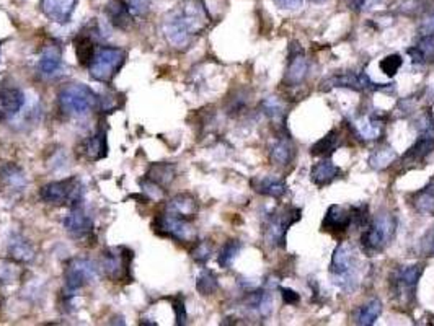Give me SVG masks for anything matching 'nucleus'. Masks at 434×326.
I'll return each instance as SVG.
<instances>
[{
  "label": "nucleus",
  "mask_w": 434,
  "mask_h": 326,
  "mask_svg": "<svg viewBox=\"0 0 434 326\" xmlns=\"http://www.w3.org/2000/svg\"><path fill=\"white\" fill-rule=\"evenodd\" d=\"M108 144H107V134L103 130H98L95 135L82 140L80 145L77 147V152L82 159L87 162H98L107 157Z\"/></svg>",
  "instance_id": "obj_23"
},
{
  "label": "nucleus",
  "mask_w": 434,
  "mask_h": 326,
  "mask_svg": "<svg viewBox=\"0 0 434 326\" xmlns=\"http://www.w3.org/2000/svg\"><path fill=\"white\" fill-rule=\"evenodd\" d=\"M273 2L276 4L279 9H284V10H295V9H299V7H300L304 0H273Z\"/></svg>",
  "instance_id": "obj_47"
},
{
  "label": "nucleus",
  "mask_w": 434,
  "mask_h": 326,
  "mask_svg": "<svg viewBox=\"0 0 434 326\" xmlns=\"http://www.w3.org/2000/svg\"><path fill=\"white\" fill-rule=\"evenodd\" d=\"M392 84L382 85L372 82L369 75L364 72H345L337 74L333 77L327 79L323 82V89H349L354 91H379L386 90Z\"/></svg>",
  "instance_id": "obj_12"
},
{
  "label": "nucleus",
  "mask_w": 434,
  "mask_h": 326,
  "mask_svg": "<svg viewBox=\"0 0 434 326\" xmlns=\"http://www.w3.org/2000/svg\"><path fill=\"white\" fill-rule=\"evenodd\" d=\"M384 123L386 121H384V118L381 116V114H366V116L354 119L349 126L359 139L376 140L382 135Z\"/></svg>",
  "instance_id": "obj_20"
},
{
  "label": "nucleus",
  "mask_w": 434,
  "mask_h": 326,
  "mask_svg": "<svg viewBox=\"0 0 434 326\" xmlns=\"http://www.w3.org/2000/svg\"><path fill=\"white\" fill-rule=\"evenodd\" d=\"M25 105V94L15 86L0 84V108L7 118H12L21 111Z\"/></svg>",
  "instance_id": "obj_27"
},
{
  "label": "nucleus",
  "mask_w": 434,
  "mask_h": 326,
  "mask_svg": "<svg viewBox=\"0 0 434 326\" xmlns=\"http://www.w3.org/2000/svg\"><path fill=\"white\" fill-rule=\"evenodd\" d=\"M423 35H434V12L431 15H428L425 20H423L421 25Z\"/></svg>",
  "instance_id": "obj_48"
},
{
  "label": "nucleus",
  "mask_w": 434,
  "mask_h": 326,
  "mask_svg": "<svg viewBox=\"0 0 434 326\" xmlns=\"http://www.w3.org/2000/svg\"><path fill=\"white\" fill-rule=\"evenodd\" d=\"M40 198L53 206L75 208V206H80V201L84 198V186H82L79 178L70 176L60 179V181L45 184L40 191Z\"/></svg>",
  "instance_id": "obj_8"
},
{
  "label": "nucleus",
  "mask_w": 434,
  "mask_h": 326,
  "mask_svg": "<svg viewBox=\"0 0 434 326\" xmlns=\"http://www.w3.org/2000/svg\"><path fill=\"white\" fill-rule=\"evenodd\" d=\"M307 75H309V61H307L304 49L298 41H293L289 45V61L284 74V85L299 86L304 84Z\"/></svg>",
  "instance_id": "obj_13"
},
{
  "label": "nucleus",
  "mask_w": 434,
  "mask_h": 326,
  "mask_svg": "<svg viewBox=\"0 0 434 326\" xmlns=\"http://www.w3.org/2000/svg\"><path fill=\"white\" fill-rule=\"evenodd\" d=\"M126 51L123 47L116 46H100L95 49L89 67V74L93 80L100 82V84H112L113 79L116 77L118 72L123 69L126 62Z\"/></svg>",
  "instance_id": "obj_5"
},
{
  "label": "nucleus",
  "mask_w": 434,
  "mask_h": 326,
  "mask_svg": "<svg viewBox=\"0 0 434 326\" xmlns=\"http://www.w3.org/2000/svg\"><path fill=\"white\" fill-rule=\"evenodd\" d=\"M397 160V152L394 150L392 145H384L381 149L374 150L369 157V165L374 168V170H386L387 167L392 165Z\"/></svg>",
  "instance_id": "obj_35"
},
{
  "label": "nucleus",
  "mask_w": 434,
  "mask_h": 326,
  "mask_svg": "<svg viewBox=\"0 0 434 326\" xmlns=\"http://www.w3.org/2000/svg\"><path fill=\"white\" fill-rule=\"evenodd\" d=\"M0 176H2L4 181L7 183L10 188L20 189L26 184L25 173L21 172L20 167L13 165V163H7V165H4L2 168H0Z\"/></svg>",
  "instance_id": "obj_36"
},
{
  "label": "nucleus",
  "mask_w": 434,
  "mask_h": 326,
  "mask_svg": "<svg viewBox=\"0 0 434 326\" xmlns=\"http://www.w3.org/2000/svg\"><path fill=\"white\" fill-rule=\"evenodd\" d=\"M406 201H408V204L413 208L416 214L434 215V179H431L418 191L410 193Z\"/></svg>",
  "instance_id": "obj_25"
},
{
  "label": "nucleus",
  "mask_w": 434,
  "mask_h": 326,
  "mask_svg": "<svg viewBox=\"0 0 434 326\" xmlns=\"http://www.w3.org/2000/svg\"><path fill=\"white\" fill-rule=\"evenodd\" d=\"M79 0H41V10L54 23L65 25L72 18Z\"/></svg>",
  "instance_id": "obj_21"
},
{
  "label": "nucleus",
  "mask_w": 434,
  "mask_h": 326,
  "mask_svg": "<svg viewBox=\"0 0 434 326\" xmlns=\"http://www.w3.org/2000/svg\"><path fill=\"white\" fill-rule=\"evenodd\" d=\"M312 2H315V4H323V2H327V0H312Z\"/></svg>",
  "instance_id": "obj_49"
},
{
  "label": "nucleus",
  "mask_w": 434,
  "mask_h": 326,
  "mask_svg": "<svg viewBox=\"0 0 434 326\" xmlns=\"http://www.w3.org/2000/svg\"><path fill=\"white\" fill-rule=\"evenodd\" d=\"M340 145H342V130L335 128L325 137H322L310 147V154L314 157H330Z\"/></svg>",
  "instance_id": "obj_32"
},
{
  "label": "nucleus",
  "mask_w": 434,
  "mask_h": 326,
  "mask_svg": "<svg viewBox=\"0 0 434 326\" xmlns=\"http://www.w3.org/2000/svg\"><path fill=\"white\" fill-rule=\"evenodd\" d=\"M420 253L423 257H434V225L420 240Z\"/></svg>",
  "instance_id": "obj_43"
},
{
  "label": "nucleus",
  "mask_w": 434,
  "mask_h": 326,
  "mask_svg": "<svg viewBox=\"0 0 434 326\" xmlns=\"http://www.w3.org/2000/svg\"><path fill=\"white\" fill-rule=\"evenodd\" d=\"M384 0H345L346 7L353 12H364V10H371L379 7Z\"/></svg>",
  "instance_id": "obj_42"
},
{
  "label": "nucleus",
  "mask_w": 434,
  "mask_h": 326,
  "mask_svg": "<svg viewBox=\"0 0 434 326\" xmlns=\"http://www.w3.org/2000/svg\"><path fill=\"white\" fill-rule=\"evenodd\" d=\"M295 159V147L293 144L291 135L286 133L284 135H279L276 144L273 145L270 152V160L273 165L276 167H288Z\"/></svg>",
  "instance_id": "obj_28"
},
{
  "label": "nucleus",
  "mask_w": 434,
  "mask_h": 326,
  "mask_svg": "<svg viewBox=\"0 0 434 326\" xmlns=\"http://www.w3.org/2000/svg\"><path fill=\"white\" fill-rule=\"evenodd\" d=\"M152 0H128V5L134 16H142L149 12Z\"/></svg>",
  "instance_id": "obj_45"
},
{
  "label": "nucleus",
  "mask_w": 434,
  "mask_h": 326,
  "mask_svg": "<svg viewBox=\"0 0 434 326\" xmlns=\"http://www.w3.org/2000/svg\"><path fill=\"white\" fill-rule=\"evenodd\" d=\"M343 176V170L338 165L325 157V159L314 163L310 170V181L318 188H325L333 181H337L338 178Z\"/></svg>",
  "instance_id": "obj_24"
},
{
  "label": "nucleus",
  "mask_w": 434,
  "mask_h": 326,
  "mask_svg": "<svg viewBox=\"0 0 434 326\" xmlns=\"http://www.w3.org/2000/svg\"><path fill=\"white\" fill-rule=\"evenodd\" d=\"M63 224H64L65 230H67L74 238L89 237L90 232L93 230L92 217L87 214V212L82 209L80 206L70 208L69 214L64 217Z\"/></svg>",
  "instance_id": "obj_17"
},
{
  "label": "nucleus",
  "mask_w": 434,
  "mask_h": 326,
  "mask_svg": "<svg viewBox=\"0 0 434 326\" xmlns=\"http://www.w3.org/2000/svg\"><path fill=\"white\" fill-rule=\"evenodd\" d=\"M261 111L266 114L276 126L286 129V108L278 96H268L261 101Z\"/></svg>",
  "instance_id": "obj_34"
},
{
  "label": "nucleus",
  "mask_w": 434,
  "mask_h": 326,
  "mask_svg": "<svg viewBox=\"0 0 434 326\" xmlns=\"http://www.w3.org/2000/svg\"><path fill=\"white\" fill-rule=\"evenodd\" d=\"M175 176H177V167L173 163H152L146 173V179H149L162 189L168 188Z\"/></svg>",
  "instance_id": "obj_29"
},
{
  "label": "nucleus",
  "mask_w": 434,
  "mask_h": 326,
  "mask_svg": "<svg viewBox=\"0 0 434 326\" xmlns=\"http://www.w3.org/2000/svg\"><path fill=\"white\" fill-rule=\"evenodd\" d=\"M211 25V15L205 0H181L163 15L162 33L168 45L186 51Z\"/></svg>",
  "instance_id": "obj_1"
},
{
  "label": "nucleus",
  "mask_w": 434,
  "mask_h": 326,
  "mask_svg": "<svg viewBox=\"0 0 434 326\" xmlns=\"http://www.w3.org/2000/svg\"><path fill=\"white\" fill-rule=\"evenodd\" d=\"M98 36H100V28H98L97 21H92V25L89 23L84 30L79 33V35H77L75 41H74L75 54L82 65L90 64L93 52H95V49H97L95 43H97Z\"/></svg>",
  "instance_id": "obj_15"
},
{
  "label": "nucleus",
  "mask_w": 434,
  "mask_h": 326,
  "mask_svg": "<svg viewBox=\"0 0 434 326\" xmlns=\"http://www.w3.org/2000/svg\"><path fill=\"white\" fill-rule=\"evenodd\" d=\"M402 65H403V59L400 54H390V56L384 57L381 61V70L387 75V77H395V74L398 72Z\"/></svg>",
  "instance_id": "obj_39"
},
{
  "label": "nucleus",
  "mask_w": 434,
  "mask_h": 326,
  "mask_svg": "<svg viewBox=\"0 0 434 326\" xmlns=\"http://www.w3.org/2000/svg\"><path fill=\"white\" fill-rule=\"evenodd\" d=\"M351 225H353L351 208H343L340 204L330 206L322 220V230L332 233V235H340V233L348 232Z\"/></svg>",
  "instance_id": "obj_14"
},
{
  "label": "nucleus",
  "mask_w": 434,
  "mask_h": 326,
  "mask_svg": "<svg viewBox=\"0 0 434 326\" xmlns=\"http://www.w3.org/2000/svg\"><path fill=\"white\" fill-rule=\"evenodd\" d=\"M434 150V128L423 129L420 137L416 142L406 150V154L402 157V163L405 167H415L418 163L425 162L426 157Z\"/></svg>",
  "instance_id": "obj_16"
},
{
  "label": "nucleus",
  "mask_w": 434,
  "mask_h": 326,
  "mask_svg": "<svg viewBox=\"0 0 434 326\" xmlns=\"http://www.w3.org/2000/svg\"><path fill=\"white\" fill-rule=\"evenodd\" d=\"M397 233V219H395L392 212L381 210L369 220V224L361 233V248L367 257H376L382 253Z\"/></svg>",
  "instance_id": "obj_3"
},
{
  "label": "nucleus",
  "mask_w": 434,
  "mask_h": 326,
  "mask_svg": "<svg viewBox=\"0 0 434 326\" xmlns=\"http://www.w3.org/2000/svg\"><path fill=\"white\" fill-rule=\"evenodd\" d=\"M172 305H173L175 318H177V325H185L186 323V318H188V315H186L183 297L178 296V297L172 298Z\"/></svg>",
  "instance_id": "obj_44"
},
{
  "label": "nucleus",
  "mask_w": 434,
  "mask_h": 326,
  "mask_svg": "<svg viewBox=\"0 0 434 326\" xmlns=\"http://www.w3.org/2000/svg\"><path fill=\"white\" fill-rule=\"evenodd\" d=\"M351 214H353V225L359 227L361 230H364L371 220L369 206L364 203L358 204V206H351Z\"/></svg>",
  "instance_id": "obj_40"
},
{
  "label": "nucleus",
  "mask_w": 434,
  "mask_h": 326,
  "mask_svg": "<svg viewBox=\"0 0 434 326\" xmlns=\"http://www.w3.org/2000/svg\"><path fill=\"white\" fill-rule=\"evenodd\" d=\"M240 248H242V243H240V240H237V238L225 242V244L221 249V253H219V257H217L219 266H221V268H224V269H229L230 266L234 264V261L237 259L239 253H240Z\"/></svg>",
  "instance_id": "obj_37"
},
{
  "label": "nucleus",
  "mask_w": 434,
  "mask_h": 326,
  "mask_svg": "<svg viewBox=\"0 0 434 326\" xmlns=\"http://www.w3.org/2000/svg\"><path fill=\"white\" fill-rule=\"evenodd\" d=\"M165 210H167L168 214L180 217V219L193 222L196 219L197 212H200V203H197V199L193 194L181 193L173 196V198L168 201Z\"/></svg>",
  "instance_id": "obj_18"
},
{
  "label": "nucleus",
  "mask_w": 434,
  "mask_h": 326,
  "mask_svg": "<svg viewBox=\"0 0 434 326\" xmlns=\"http://www.w3.org/2000/svg\"><path fill=\"white\" fill-rule=\"evenodd\" d=\"M413 64H426L434 61V35H423L418 45L406 49Z\"/></svg>",
  "instance_id": "obj_31"
},
{
  "label": "nucleus",
  "mask_w": 434,
  "mask_h": 326,
  "mask_svg": "<svg viewBox=\"0 0 434 326\" xmlns=\"http://www.w3.org/2000/svg\"><path fill=\"white\" fill-rule=\"evenodd\" d=\"M382 313V302L379 298H371L364 305H361L354 313V322L361 326H371Z\"/></svg>",
  "instance_id": "obj_33"
},
{
  "label": "nucleus",
  "mask_w": 434,
  "mask_h": 326,
  "mask_svg": "<svg viewBox=\"0 0 434 326\" xmlns=\"http://www.w3.org/2000/svg\"><path fill=\"white\" fill-rule=\"evenodd\" d=\"M425 271V264H405L397 266L389 277V289L390 298L394 305L400 310H408L413 307L416 300V291H418V282Z\"/></svg>",
  "instance_id": "obj_2"
},
{
  "label": "nucleus",
  "mask_w": 434,
  "mask_h": 326,
  "mask_svg": "<svg viewBox=\"0 0 434 326\" xmlns=\"http://www.w3.org/2000/svg\"><path fill=\"white\" fill-rule=\"evenodd\" d=\"M196 289L201 293V296H212V293H216L219 291L217 276L214 274L212 271L205 269L200 276H197Z\"/></svg>",
  "instance_id": "obj_38"
},
{
  "label": "nucleus",
  "mask_w": 434,
  "mask_h": 326,
  "mask_svg": "<svg viewBox=\"0 0 434 326\" xmlns=\"http://www.w3.org/2000/svg\"><path fill=\"white\" fill-rule=\"evenodd\" d=\"M58 100L60 111L74 118L87 116L100 103V98L95 95V91L84 84L65 85L59 91Z\"/></svg>",
  "instance_id": "obj_6"
},
{
  "label": "nucleus",
  "mask_w": 434,
  "mask_h": 326,
  "mask_svg": "<svg viewBox=\"0 0 434 326\" xmlns=\"http://www.w3.org/2000/svg\"><path fill=\"white\" fill-rule=\"evenodd\" d=\"M105 13L108 16V20L112 21V25L114 28L128 31L131 26L134 25V13L131 12L129 5L126 0H108Z\"/></svg>",
  "instance_id": "obj_22"
},
{
  "label": "nucleus",
  "mask_w": 434,
  "mask_h": 326,
  "mask_svg": "<svg viewBox=\"0 0 434 326\" xmlns=\"http://www.w3.org/2000/svg\"><path fill=\"white\" fill-rule=\"evenodd\" d=\"M0 45H2V43H0Z\"/></svg>",
  "instance_id": "obj_50"
},
{
  "label": "nucleus",
  "mask_w": 434,
  "mask_h": 326,
  "mask_svg": "<svg viewBox=\"0 0 434 326\" xmlns=\"http://www.w3.org/2000/svg\"><path fill=\"white\" fill-rule=\"evenodd\" d=\"M98 276L97 264L85 258L70 259L64 268V292L67 297H72L75 292L84 289L85 286L95 282Z\"/></svg>",
  "instance_id": "obj_10"
},
{
  "label": "nucleus",
  "mask_w": 434,
  "mask_h": 326,
  "mask_svg": "<svg viewBox=\"0 0 434 326\" xmlns=\"http://www.w3.org/2000/svg\"><path fill=\"white\" fill-rule=\"evenodd\" d=\"M300 217L302 209L294 208V206L276 209L268 214L265 224H263V238L274 248H286L289 228L298 224Z\"/></svg>",
  "instance_id": "obj_7"
},
{
  "label": "nucleus",
  "mask_w": 434,
  "mask_h": 326,
  "mask_svg": "<svg viewBox=\"0 0 434 326\" xmlns=\"http://www.w3.org/2000/svg\"><path fill=\"white\" fill-rule=\"evenodd\" d=\"M38 70L46 79H53L59 75L60 70H63V49L59 45L51 43V45L43 47L40 61H38Z\"/></svg>",
  "instance_id": "obj_19"
},
{
  "label": "nucleus",
  "mask_w": 434,
  "mask_h": 326,
  "mask_svg": "<svg viewBox=\"0 0 434 326\" xmlns=\"http://www.w3.org/2000/svg\"><path fill=\"white\" fill-rule=\"evenodd\" d=\"M152 228L161 237L172 238L180 243H193L196 240V230L191 225V220L180 219L177 215L168 214L167 210H163L153 219Z\"/></svg>",
  "instance_id": "obj_11"
},
{
  "label": "nucleus",
  "mask_w": 434,
  "mask_h": 326,
  "mask_svg": "<svg viewBox=\"0 0 434 326\" xmlns=\"http://www.w3.org/2000/svg\"><path fill=\"white\" fill-rule=\"evenodd\" d=\"M279 292H281V298L284 302V305H298L300 302V296L293 289H288V287H279Z\"/></svg>",
  "instance_id": "obj_46"
},
{
  "label": "nucleus",
  "mask_w": 434,
  "mask_h": 326,
  "mask_svg": "<svg viewBox=\"0 0 434 326\" xmlns=\"http://www.w3.org/2000/svg\"><path fill=\"white\" fill-rule=\"evenodd\" d=\"M251 188L255 189L258 194L268 196V198L281 199L283 196L288 193V183L279 176H256L251 179Z\"/></svg>",
  "instance_id": "obj_26"
},
{
  "label": "nucleus",
  "mask_w": 434,
  "mask_h": 326,
  "mask_svg": "<svg viewBox=\"0 0 434 326\" xmlns=\"http://www.w3.org/2000/svg\"><path fill=\"white\" fill-rule=\"evenodd\" d=\"M330 274L335 284L346 293H351L358 287V259L353 244L342 242L335 248L330 263Z\"/></svg>",
  "instance_id": "obj_4"
},
{
  "label": "nucleus",
  "mask_w": 434,
  "mask_h": 326,
  "mask_svg": "<svg viewBox=\"0 0 434 326\" xmlns=\"http://www.w3.org/2000/svg\"><path fill=\"white\" fill-rule=\"evenodd\" d=\"M211 254H212V244H211V242H207V240L197 242L195 244L193 252H191V257H193L196 263H200V264H205L206 261H210Z\"/></svg>",
  "instance_id": "obj_41"
},
{
  "label": "nucleus",
  "mask_w": 434,
  "mask_h": 326,
  "mask_svg": "<svg viewBox=\"0 0 434 326\" xmlns=\"http://www.w3.org/2000/svg\"><path fill=\"white\" fill-rule=\"evenodd\" d=\"M134 253L128 247H109L102 253L103 273L113 282H131Z\"/></svg>",
  "instance_id": "obj_9"
},
{
  "label": "nucleus",
  "mask_w": 434,
  "mask_h": 326,
  "mask_svg": "<svg viewBox=\"0 0 434 326\" xmlns=\"http://www.w3.org/2000/svg\"><path fill=\"white\" fill-rule=\"evenodd\" d=\"M7 252L9 257L16 261V263H30L35 258V249H33L31 243L26 238L18 235V233H13L10 237Z\"/></svg>",
  "instance_id": "obj_30"
}]
</instances>
